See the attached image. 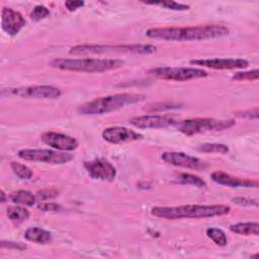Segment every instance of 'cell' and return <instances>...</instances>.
I'll return each mask as SVG.
<instances>
[{"label": "cell", "instance_id": "obj_34", "mask_svg": "<svg viewBox=\"0 0 259 259\" xmlns=\"http://www.w3.org/2000/svg\"><path fill=\"white\" fill-rule=\"evenodd\" d=\"M85 4L84 1H80V0H68L65 2V6L67 8L68 11L70 12H73V11H76L77 9L83 7Z\"/></svg>", "mask_w": 259, "mask_h": 259}, {"label": "cell", "instance_id": "obj_27", "mask_svg": "<svg viewBox=\"0 0 259 259\" xmlns=\"http://www.w3.org/2000/svg\"><path fill=\"white\" fill-rule=\"evenodd\" d=\"M30 19L34 22L40 21L50 16V10L44 5H36L30 12Z\"/></svg>", "mask_w": 259, "mask_h": 259}, {"label": "cell", "instance_id": "obj_18", "mask_svg": "<svg viewBox=\"0 0 259 259\" xmlns=\"http://www.w3.org/2000/svg\"><path fill=\"white\" fill-rule=\"evenodd\" d=\"M24 238L29 242L44 245L52 241V234L41 228L31 227L24 232Z\"/></svg>", "mask_w": 259, "mask_h": 259}, {"label": "cell", "instance_id": "obj_24", "mask_svg": "<svg viewBox=\"0 0 259 259\" xmlns=\"http://www.w3.org/2000/svg\"><path fill=\"white\" fill-rule=\"evenodd\" d=\"M10 167L13 171V173L20 179L22 180H28L32 177L33 173L30 170V168H28L26 165L18 163V162H11Z\"/></svg>", "mask_w": 259, "mask_h": 259}, {"label": "cell", "instance_id": "obj_15", "mask_svg": "<svg viewBox=\"0 0 259 259\" xmlns=\"http://www.w3.org/2000/svg\"><path fill=\"white\" fill-rule=\"evenodd\" d=\"M40 139L42 143L50 146L51 148L63 152L74 151L78 148L79 145L75 138L56 132H46L41 135Z\"/></svg>", "mask_w": 259, "mask_h": 259}, {"label": "cell", "instance_id": "obj_31", "mask_svg": "<svg viewBox=\"0 0 259 259\" xmlns=\"http://www.w3.org/2000/svg\"><path fill=\"white\" fill-rule=\"evenodd\" d=\"M2 249H10V250H17V251H24L27 246L20 242H12V241H1L0 243Z\"/></svg>", "mask_w": 259, "mask_h": 259}, {"label": "cell", "instance_id": "obj_33", "mask_svg": "<svg viewBox=\"0 0 259 259\" xmlns=\"http://www.w3.org/2000/svg\"><path fill=\"white\" fill-rule=\"evenodd\" d=\"M236 204L244 205V206H258V202L255 199L246 198V197H236L233 199Z\"/></svg>", "mask_w": 259, "mask_h": 259}, {"label": "cell", "instance_id": "obj_23", "mask_svg": "<svg viewBox=\"0 0 259 259\" xmlns=\"http://www.w3.org/2000/svg\"><path fill=\"white\" fill-rule=\"evenodd\" d=\"M197 150L202 153H219V154H227L229 152V147L225 144L218 143H205L200 145Z\"/></svg>", "mask_w": 259, "mask_h": 259}, {"label": "cell", "instance_id": "obj_35", "mask_svg": "<svg viewBox=\"0 0 259 259\" xmlns=\"http://www.w3.org/2000/svg\"><path fill=\"white\" fill-rule=\"evenodd\" d=\"M258 107H255L251 110H247V111H243V112H237V116L239 117H247V118H253V119H257L258 118Z\"/></svg>", "mask_w": 259, "mask_h": 259}, {"label": "cell", "instance_id": "obj_25", "mask_svg": "<svg viewBox=\"0 0 259 259\" xmlns=\"http://www.w3.org/2000/svg\"><path fill=\"white\" fill-rule=\"evenodd\" d=\"M178 180L183 184H190V185H194L199 188H203L206 186V182L202 178H200L194 174H190V173L179 174Z\"/></svg>", "mask_w": 259, "mask_h": 259}, {"label": "cell", "instance_id": "obj_5", "mask_svg": "<svg viewBox=\"0 0 259 259\" xmlns=\"http://www.w3.org/2000/svg\"><path fill=\"white\" fill-rule=\"evenodd\" d=\"M157 48L153 45H79L72 47L69 51L73 55L104 54V53H131L139 55L153 54Z\"/></svg>", "mask_w": 259, "mask_h": 259}, {"label": "cell", "instance_id": "obj_22", "mask_svg": "<svg viewBox=\"0 0 259 259\" xmlns=\"http://www.w3.org/2000/svg\"><path fill=\"white\" fill-rule=\"evenodd\" d=\"M206 236L213 241L218 246L224 247L228 244V238L225 232L219 228H208L206 230Z\"/></svg>", "mask_w": 259, "mask_h": 259}, {"label": "cell", "instance_id": "obj_1", "mask_svg": "<svg viewBox=\"0 0 259 259\" xmlns=\"http://www.w3.org/2000/svg\"><path fill=\"white\" fill-rule=\"evenodd\" d=\"M229 28L221 24H205L186 27H155L146 31L151 38H158L172 41H191L208 38H215L227 35Z\"/></svg>", "mask_w": 259, "mask_h": 259}, {"label": "cell", "instance_id": "obj_19", "mask_svg": "<svg viewBox=\"0 0 259 259\" xmlns=\"http://www.w3.org/2000/svg\"><path fill=\"white\" fill-rule=\"evenodd\" d=\"M230 230L233 233L242 236H258L259 234V224L256 222H246L237 223L230 226Z\"/></svg>", "mask_w": 259, "mask_h": 259}, {"label": "cell", "instance_id": "obj_32", "mask_svg": "<svg viewBox=\"0 0 259 259\" xmlns=\"http://www.w3.org/2000/svg\"><path fill=\"white\" fill-rule=\"evenodd\" d=\"M37 208L42 211H59L61 205L55 202H42L37 205Z\"/></svg>", "mask_w": 259, "mask_h": 259}, {"label": "cell", "instance_id": "obj_16", "mask_svg": "<svg viewBox=\"0 0 259 259\" xmlns=\"http://www.w3.org/2000/svg\"><path fill=\"white\" fill-rule=\"evenodd\" d=\"M25 25V19L18 12L9 7L2 9L1 27L9 35H16Z\"/></svg>", "mask_w": 259, "mask_h": 259}, {"label": "cell", "instance_id": "obj_20", "mask_svg": "<svg viewBox=\"0 0 259 259\" xmlns=\"http://www.w3.org/2000/svg\"><path fill=\"white\" fill-rule=\"evenodd\" d=\"M9 198L13 203L22 206H32L36 201V197L27 190L14 191L9 195Z\"/></svg>", "mask_w": 259, "mask_h": 259}, {"label": "cell", "instance_id": "obj_28", "mask_svg": "<svg viewBox=\"0 0 259 259\" xmlns=\"http://www.w3.org/2000/svg\"><path fill=\"white\" fill-rule=\"evenodd\" d=\"M236 81H255L259 78V71L257 69L252 71L237 72L232 77Z\"/></svg>", "mask_w": 259, "mask_h": 259}, {"label": "cell", "instance_id": "obj_7", "mask_svg": "<svg viewBox=\"0 0 259 259\" xmlns=\"http://www.w3.org/2000/svg\"><path fill=\"white\" fill-rule=\"evenodd\" d=\"M148 73L159 79L179 82L203 78L208 75L205 70L194 67H157L149 70Z\"/></svg>", "mask_w": 259, "mask_h": 259}, {"label": "cell", "instance_id": "obj_36", "mask_svg": "<svg viewBox=\"0 0 259 259\" xmlns=\"http://www.w3.org/2000/svg\"><path fill=\"white\" fill-rule=\"evenodd\" d=\"M0 196H1V202L4 203V202L6 201V195H5L4 190H1V191H0Z\"/></svg>", "mask_w": 259, "mask_h": 259}, {"label": "cell", "instance_id": "obj_11", "mask_svg": "<svg viewBox=\"0 0 259 259\" xmlns=\"http://www.w3.org/2000/svg\"><path fill=\"white\" fill-rule=\"evenodd\" d=\"M177 122L176 117L170 114H146L130 119V123L138 128H161L174 125Z\"/></svg>", "mask_w": 259, "mask_h": 259}, {"label": "cell", "instance_id": "obj_2", "mask_svg": "<svg viewBox=\"0 0 259 259\" xmlns=\"http://www.w3.org/2000/svg\"><path fill=\"white\" fill-rule=\"evenodd\" d=\"M231 207L225 204H186L179 206H154L151 213L165 220L204 219L229 213Z\"/></svg>", "mask_w": 259, "mask_h": 259}, {"label": "cell", "instance_id": "obj_17", "mask_svg": "<svg viewBox=\"0 0 259 259\" xmlns=\"http://www.w3.org/2000/svg\"><path fill=\"white\" fill-rule=\"evenodd\" d=\"M210 178L215 183L226 185L229 187H258L257 180H249V179L235 177L224 171L212 172L210 175Z\"/></svg>", "mask_w": 259, "mask_h": 259}, {"label": "cell", "instance_id": "obj_13", "mask_svg": "<svg viewBox=\"0 0 259 259\" xmlns=\"http://www.w3.org/2000/svg\"><path fill=\"white\" fill-rule=\"evenodd\" d=\"M191 65L215 69V70H234L245 69L249 66V62L245 59L232 58H213V59H196L190 61Z\"/></svg>", "mask_w": 259, "mask_h": 259}, {"label": "cell", "instance_id": "obj_14", "mask_svg": "<svg viewBox=\"0 0 259 259\" xmlns=\"http://www.w3.org/2000/svg\"><path fill=\"white\" fill-rule=\"evenodd\" d=\"M104 141L117 145L130 142L140 141L144 138V136L134 130L127 128L125 126H109L103 130L101 134Z\"/></svg>", "mask_w": 259, "mask_h": 259}, {"label": "cell", "instance_id": "obj_9", "mask_svg": "<svg viewBox=\"0 0 259 259\" xmlns=\"http://www.w3.org/2000/svg\"><path fill=\"white\" fill-rule=\"evenodd\" d=\"M5 90V89H3ZM7 94L18 96L21 98H35V99H56L61 96L62 91L51 85H32L24 87L9 88Z\"/></svg>", "mask_w": 259, "mask_h": 259}, {"label": "cell", "instance_id": "obj_21", "mask_svg": "<svg viewBox=\"0 0 259 259\" xmlns=\"http://www.w3.org/2000/svg\"><path fill=\"white\" fill-rule=\"evenodd\" d=\"M6 213L8 219L15 224H21L29 218V211L22 205L17 204L8 206L6 209Z\"/></svg>", "mask_w": 259, "mask_h": 259}, {"label": "cell", "instance_id": "obj_3", "mask_svg": "<svg viewBox=\"0 0 259 259\" xmlns=\"http://www.w3.org/2000/svg\"><path fill=\"white\" fill-rule=\"evenodd\" d=\"M124 62L119 59H100V58H81L67 59L58 58L50 62V66L65 71L84 72V73H102L116 70L122 67Z\"/></svg>", "mask_w": 259, "mask_h": 259}, {"label": "cell", "instance_id": "obj_12", "mask_svg": "<svg viewBox=\"0 0 259 259\" xmlns=\"http://www.w3.org/2000/svg\"><path fill=\"white\" fill-rule=\"evenodd\" d=\"M161 158L164 162L176 167L193 170H204L207 168V164L204 161L183 152H165Z\"/></svg>", "mask_w": 259, "mask_h": 259}, {"label": "cell", "instance_id": "obj_8", "mask_svg": "<svg viewBox=\"0 0 259 259\" xmlns=\"http://www.w3.org/2000/svg\"><path fill=\"white\" fill-rule=\"evenodd\" d=\"M17 156L22 160L54 165L66 164L74 159L73 154L49 149H22L18 151Z\"/></svg>", "mask_w": 259, "mask_h": 259}, {"label": "cell", "instance_id": "obj_30", "mask_svg": "<svg viewBox=\"0 0 259 259\" xmlns=\"http://www.w3.org/2000/svg\"><path fill=\"white\" fill-rule=\"evenodd\" d=\"M58 193H59V191L55 187H47V188L39 190L36 194V197L40 200H46V199L56 197L58 195Z\"/></svg>", "mask_w": 259, "mask_h": 259}, {"label": "cell", "instance_id": "obj_26", "mask_svg": "<svg viewBox=\"0 0 259 259\" xmlns=\"http://www.w3.org/2000/svg\"><path fill=\"white\" fill-rule=\"evenodd\" d=\"M144 3L148 5H159L166 9L175 10V11H184L190 8V6L187 4H183L175 1H154V2H144Z\"/></svg>", "mask_w": 259, "mask_h": 259}, {"label": "cell", "instance_id": "obj_4", "mask_svg": "<svg viewBox=\"0 0 259 259\" xmlns=\"http://www.w3.org/2000/svg\"><path fill=\"white\" fill-rule=\"evenodd\" d=\"M146 96L140 93H118L114 95L102 96L92 101L82 104L78 111L85 115L104 114L118 110L127 105L144 101Z\"/></svg>", "mask_w": 259, "mask_h": 259}, {"label": "cell", "instance_id": "obj_6", "mask_svg": "<svg viewBox=\"0 0 259 259\" xmlns=\"http://www.w3.org/2000/svg\"><path fill=\"white\" fill-rule=\"evenodd\" d=\"M236 121L234 119H215L207 117H196L178 121L176 123L180 133L186 136H194L198 134L224 131L234 126Z\"/></svg>", "mask_w": 259, "mask_h": 259}, {"label": "cell", "instance_id": "obj_10", "mask_svg": "<svg viewBox=\"0 0 259 259\" xmlns=\"http://www.w3.org/2000/svg\"><path fill=\"white\" fill-rule=\"evenodd\" d=\"M84 168L91 178L111 182L116 177L115 167L107 160L98 158L84 162Z\"/></svg>", "mask_w": 259, "mask_h": 259}, {"label": "cell", "instance_id": "obj_29", "mask_svg": "<svg viewBox=\"0 0 259 259\" xmlns=\"http://www.w3.org/2000/svg\"><path fill=\"white\" fill-rule=\"evenodd\" d=\"M180 107L177 103H155V104H149L144 109L148 112H161L168 109H174Z\"/></svg>", "mask_w": 259, "mask_h": 259}]
</instances>
